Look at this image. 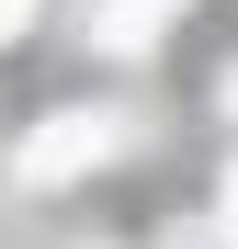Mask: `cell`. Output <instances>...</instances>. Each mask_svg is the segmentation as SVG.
<instances>
[{
  "label": "cell",
  "mask_w": 238,
  "mask_h": 249,
  "mask_svg": "<svg viewBox=\"0 0 238 249\" xmlns=\"http://www.w3.org/2000/svg\"><path fill=\"white\" fill-rule=\"evenodd\" d=\"M102 147H113V124H102V113H57L46 136H23V181H68L79 159H102Z\"/></svg>",
  "instance_id": "obj_1"
},
{
  "label": "cell",
  "mask_w": 238,
  "mask_h": 249,
  "mask_svg": "<svg viewBox=\"0 0 238 249\" xmlns=\"http://www.w3.org/2000/svg\"><path fill=\"white\" fill-rule=\"evenodd\" d=\"M227 238H238V181H227Z\"/></svg>",
  "instance_id": "obj_2"
},
{
  "label": "cell",
  "mask_w": 238,
  "mask_h": 249,
  "mask_svg": "<svg viewBox=\"0 0 238 249\" xmlns=\"http://www.w3.org/2000/svg\"><path fill=\"white\" fill-rule=\"evenodd\" d=\"M227 102H238V79H227Z\"/></svg>",
  "instance_id": "obj_3"
}]
</instances>
